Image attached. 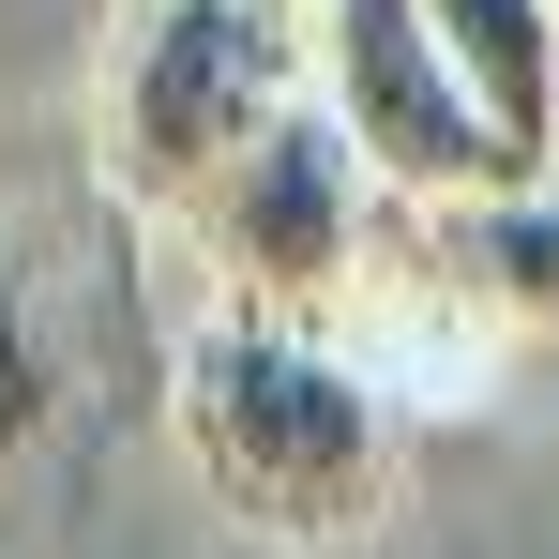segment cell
<instances>
[{
  "mask_svg": "<svg viewBox=\"0 0 559 559\" xmlns=\"http://www.w3.org/2000/svg\"><path fill=\"white\" fill-rule=\"evenodd\" d=\"M167 424H182L197 499L258 545H348L408 484V408L333 318L212 302L182 333V364H167Z\"/></svg>",
  "mask_w": 559,
  "mask_h": 559,
  "instance_id": "obj_1",
  "label": "cell"
},
{
  "mask_svg": "<svg viewBox=\"0 0 559 559\" xmlns=\"http://www.w3.org/2000/svg\"><path fill=\"white\" fill-rule=\"evenodd\" d=\"M287 106H318V0H121L106 15L92 152L121 212L182 227Z\"/></svg>",
  "mask_w": 559,
  "mask_h": 559,
  "instance_id": "obj_2",
  "label": "cell"
},
{
  "mask_svg": "<svg viewBox=\"0 0 559 559\" xmlns=\"http://www.w3.org/2000/svg\"><path fill=\"white\" fill-rule=\"evenodd\" d=\"M393 227H408V197L348 152L333 106H287L273 136L182 212V242L212 258V287L258 302V318H348L393 273Z\"/></svg>",
  "mask_w": 559,
  "mask_h": 559,
  "instance_id": "obj_3",
  "label": "cell"
},
{
  "mask_svg": "<svg viewBox=\"0 0 559 559\" xmlns=\"http://www.w3.org/2000/svg\"><path fill=\"white\" fill-rule=\"evenodd\" d=\"M318 106L348 121V152H364L408 212L514 182V152H499V121L468 106V76H454V46H439L424 0H318Z\"/></svg>",
  "mask_w": 559,
  "mask_h": 559,
  "instance_id": "obj_4",
  "label": "cell"
},
{
  "mask_svg": "<svg viewBox=\"0 0 559 559\" xmlns=\"http://www.w3.org/2000/svg\"><path fill=\"white\" fill-rule=\"evenodd\" d=\"M408 258L454 302H484L499 333H559V182L439 197V212H408Z\"/></svg>",
  "mask_w": 559,
  "mask_h": 559,
  "instance_id": "obj_5",
  "label": "cell"
},
{
  "mask_svg": "<svg viewBox=\"0 0 559 559\" xmlns=\"http://www.w3.org/2000/svg\"><path fill=\"white\" fill-rule=\"evenodd\" d=\"M439 46H454L468 106L499 121L514 182H559V0H424Z\"/></svg>",
  "mask_w": 559,
  "mask_h": 559,
  "instance_id": "obj_6",
  "label": "cell"
},
{
  "mask_svg": "<svg viewBox=\"0 0 559 559\" xmlns=\"http://www.w3.org/2000/svg\"><path fill=\"white\" fill-rule=\"evenodd\" d=\"M31 393H46V364H31V302H15V273H0V454L31 439Z\"/></svg>",
  "mask_w": 559,
  "mask_h": 559,
  "instance_id": "obj_7",
  "label": "cell"
}]
</instances>
